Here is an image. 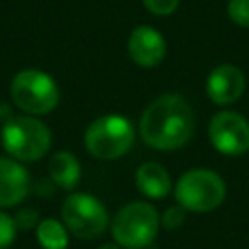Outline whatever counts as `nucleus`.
<instances>
[{
  "mask_svg": "<svg viewBox=\"0 0 249 249\" xmlns=\"http://www.w3.org/2000/svg\"><path fill=\"white\" fill-rule=\"evenodd\" d=\"M195 130L193 109L185 97L167 93L154 99L140 117L142 140L158 150H177L185 146Z\"/></svg>",
  "mask_w": 249,
  "mask_h": 249,
  "instance_id": "f257e3e1",
  "label": "nucleus"
},
{
  "mask_svg": "<svg viewBox=\"0 0 249 249\" xmlns=\"http://www.w3.org/2000/svg\"><path fill=\"white\" fill-rule=\"evenodd\" d=\"M0 138L4 150L19 161H37L51 148V130L35 117H10Z\"/></svg>",
  "mask_w": 249,
  "mask_h": 249,
  "instance_id": "f03ea898",
  "label": "nucleus"
},
{
  "mask_svg": "<svg viewBox=\"0 0 249 249\" xmlns=\"http://www.w3.org/2000/svg\"><path fill=\"white\" fill-rule=\"evenodd\" d=\"M158 226L160 216L150 202H130L117 212L111 224V231L121 247L142 249L154 241Z\"/></svg>",
  "mask_w": 249,
  "mask_h": 249,
  "instance_id": "7ed1b4c3",
  "label": "nucleus"
},
{
  "mask_svg": "<svg viewBox=\"0 0 249 249\" xmlns=\"http://www.w3.org/2000/svg\"><path fill=\"white\" fill-rule=\"evenodd\" d=\"M86 148L99 160H117L134 144V128L121 115H105L95 119L84 136Z\"/></svg>",
  "mask_w": 249,
  "mask_h": 249,
  "instance_id": "20e7f679",
  "label": "nucleus"
},
{
  "mask_svg": "<svg viewBox=\"0 0 249 249\" xmlns=\"http://www.w3.org/2000/svg\"><path fill=\"white\" fill-rule=\"evenodd\" d=\"M10 91L14 103L29 115L51 113L58 105V97H60L56 82L49 74L35 68L18 72L12 80Z\"/></svg>",
  "mask_w": 249,
  "mask_h": 249,
  "instance_id": "39448f33",
  "label": "nucleus"
},
{
  "mask_svg": "<svg viewBox=\"0 0 249 249\" xmlns=\"http://www.w3.org/2000/svg\"><path fill=\"white\" fill-rule=\"evenodd\" d=\"M226 185L222 177L210 169H191L181 175L175 185L177 202L193 212H210L222 204Z\"/></svg>",
  "mask_w": 249,
  "mask_h": 249,
  "instance_id": "423d86ee",
  "label": "nucleus"
},
{
  "mask_svg": "<svg viewBox=\"0 0 249 249\" xmlns=\"http://www.w3.org/2000/svg\"><path fill=\"white\" fill-rule=\"evenodd\" d=\"M62 222L66 230H70L76 237L91 239L105 231L109 218L107 210L99 198L88 193H74L70 195L60 208Z\"/></svg>",
  "mask_w": 249,
  "mask_h": 249,
  "instance_id": "0eeeda50",
  "label": "nucleus"
},
{
  "mask_svg": "<svg viewBox=\"0 0 249 249\" xmlns=\"http://www.w3.org/2000/svg\"><path fill=\"white\" fill-rule=\"evenodd\" d=\"M212 146L226 156H241L249 150V123L233 111H220L208 126Z\"/></svg>",
  "mask_w": 249,
  "mask_h": 249,
  "instance_id": "6e6552de",
  "label": "nucleus"
},
{
  "mask_svg": "<svg viewBox=\"0 0 249 249\" xmlns=\"http://www.w3.org/2000/svg\"><path fill=\"white\" fill-rule=\"evenodd\" d=\"M128 54L138 66H158L165 56V41L154 27L138 25L128 37Z\"/></svg>",
  "mask_w": 249,
  "mask_h": 249,
  "instance_id": "1a4fd4ad",
  "label": "nucleus"
},
{
  "mask_svg": "<svg viewBox=\"0 0 249 249\" xmlns=\"http://www.w3.org/2000/svg\"><path fill=\"white\" fill-rule=\"evenodd\" d=\"M245 89L243 72L233 64L216 66L206 80V93L218 105H230L241 97Z\"/></svg>",
  "mask_w": 249,
  "mask_h": 249,
  "instance_id": "9d476101",
  "label": "nucleus"
},
{
  "mask_svg": "<svg viewBox=\"0 0 249 249\" xmlns=\"http://www.w3.org/2000/svg\"><path fill=\"white\" fill-rule=\"evenodd\" d=\"M29 193L27 169L10 158H0V206H16Z\"/></svg>",
  "mask_w": 249,
  "mask_h": 249,
  "instance_id": "9b49d317",
  "label": "nucleus"
},
{
  "mask_svg": "<svg viewBox=\"0 0 249 249\" xmlns=\"http://www.w3.org/2000/svg\"><path fill=\"white\" fill-rule=\"evenodd\" d=\"M136 187L150 198H163L171 191V177L163 165L146 161L136 169Z\"/></svg>",
  "mask_w": 249,
  "mask_h": 249,
  "instance_id": "f8f14e48",
  "label": "nucleus"
},
{
  "mask_svg": "<svg viewBox=\"0 0 249 249\" xmlns=\"http://www.w3.org/2000/svg\"><path fill=\"white\" fill-rule=\"evenodd\" d=\"M51 179L60 189H74L80 181V161L72 152H56L49 161Z\"/></svg>",
  "mask_w": 249,
  "mask_h": 249,
  "instance_id": "ddd939ff",
  "label": "nucleus"
},
{
  "mask_svg": "<svg viewBox=\"0 0 249 249\" xmlns=\"http://www.w3.org/2000/svg\"><path fill=\"white\" fill-rule=\"evenodd\" d=\"M37 241L41 243L43 249H66L68 245L66 228L54 218H45L37 226Z\"/></svg>",
  "mask_w": 249,
  "mask_h": 249,
  "instance_id": "4468645a",
  "label": "nucleus"
},
{
  "mask_svg": "<svg viewBox=\"0 0 249 249\" xmlns=\"http://www.w3.org/2000/svg\"><path fill=\"white\" fill-rule=\"evenodd\" d=\"M228 16L239 27H249V0H230Z\"/></svg>",
  "mask_w": 249,
  "mask_h": 249,
  "instance_id": "2eb2a0df",
  "label": "nucleus"
},
{
  "mask_svg": "<svg viewBox=\"0 0 249 249\" xmlns=\"http://www.w3.org/2000/svg\"><path fill=\"white\" fill-rule=\"evenodd\" d=\"M16 222L12 216L0 212V249H6L8 245H12V241L16 239Z\"/></svg>",
  "mask_w": 249,
  "mask_h": 249,
  "instance_id": "dca6fc26",
  "label": "nucleus"
},
{
  "mask_svg": "<svg viewBox=\"0 0 249 249\" xmlns=\"http://www.w3.org/2000/svg\"><path fill=\"white\" fill-rule=\"evenodd\" d=\"M142 2L148 8V12H152L156 16H167L179 4V0H142Z\"/></svg>",
  "mask_w": 249,
  "mask_h": 249,
  "instance_id": "f3484780",
  "label": "nucleus"
},
{
  "mask_svg": "<svg viewBox=\"0 0 249 249\" xmlns=\"http://www.w3.org/2000/svg\"><path fill=\"white\" fill-rule=\"evenodd\" d=\"M37 218H39V214H37L33 208H23V210H19V212L16 214L14 222H16V228L29 230L31 226H35V224H37Z\"/></svg>",
  "mask_w": 249,
  "mask_h": 249,
  "instance_id": "a211bd4d",
  "label": "nucleus"
},
{
  "mask_svg": "<svg viewBox=\"0 0 249 249\" xmlns=\"http://www.w3.org/2000/svg\"><path fill=\"white\" fill-rule=\"evenodd\" d=\"M183 220H185L183 206H171V208H167V212L163 214V226H165V228H171V230L177 228V226H181Z\"/></svg>",
  "mask_w": 249,
  "mask_h": 249,
  "instance_id": "6ab92c4d",
  "label": "nucleus"
},
{
  "mask_svg": "<svg viewBox=\"0 0 249 249\" xmlns=\"http://www.w3.org/2000/svg\"><path fill=\"white\" fill-rule=\"evenodd\" d=\"M99 249H119V245H115V243H105V245H101Z\"/></svg>",
  "mask_w": 249,
  "mask_h": 249,
  "instance_id": "aec40b11",
  "label": "nucleus"
}]
</instances>
